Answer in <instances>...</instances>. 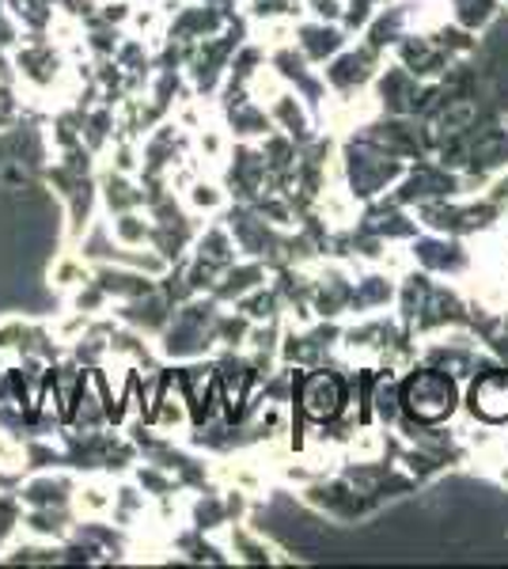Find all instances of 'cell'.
<instances>
[{
	"mask_svg": "<svg viewBox=\"0 0 508 569\" xmlns=\"http://www.w3.org/2000/svg\"><path fill=\"white\" fill-rule=\"evenodd\" d=\"M470 407L486 421H505L508 418V372H489L475 383L470 391Z\"/></svg>",
	"mask_w": 508,
	"mask_h": 569,
	"instance_id": "obj_3",
	"label": "cell"
},
{
	"mask_svg": "<svg viewBox=\"0 0 508 569\" xmlns=\"http://www.w3.org/2000/svg\"><path fill=\"white\" fill-rule=\"evenodd\" d=\"M300 407L308 418H335L341 407V383L327 372L308 376L300 388Z\"/></svg>",
	"mask_w": 508,
	"mask_h": 569,
	"instance_id": "obj_2",
	"label": "cell"
},
{
	"mask_svg": "<svg viewBox=\"0 0 508 569\" xmlns=\"http://www.w3.org/2000/svg\"><path fill=\"white\" fill-rule=\"evenodd\" d=\"M402 402L414 418L440 421L456 410V383H451L445 372H418L410 383H406Z\"/></svg>",
	"mask_w": 508,
	"mask_h": 569,
	"instance_id": "obj_1",
	"label": "cell"
}]
</instances>
